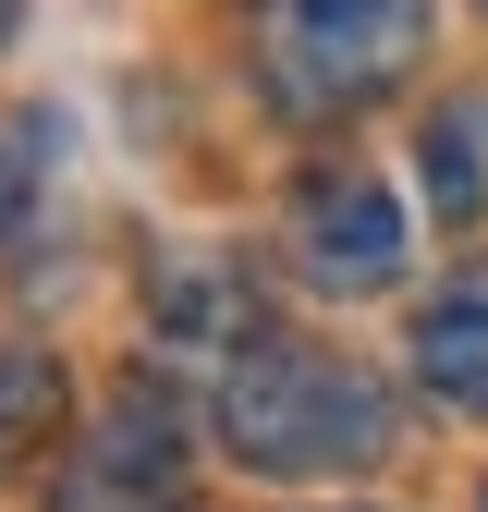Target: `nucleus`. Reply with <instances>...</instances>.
I'll list each match as a JSON object with an SVG mask.
<instances>
[{"label":"nucleus","instance_id":"nucleus-1","mask_svg":"<svg viewBox=\"0 0 488 512\" xmlns=\"http://www.w3.org/2000/svg\"><path fill=\"white\" fill-rule=\"evenodd\" d=\"M220 452L257 476H342L391 452V391L318 342H244L220 378Z\"/></svg>","mask_w":488,"mask_h":512},{"label":"nucleus","instance_id":"nucleus-2","mask_svg":"<svg viewBox=\"0 0 488 512\" xmlns=\"http://www.w3.org/2000/svg\"><path fill=\"white\" fill-rule=\"evenodd\" d=\"M427 49V0H269L257 25V74L281 110H366L415 74Z\"/></svg>","mask_w":488,"mask_h":512},{"label":"nucleus","instance_id":"nucleus-3","mask_svg":"<svg viewBox=\"0 0 488 512\" xmlns=\"http://www.w3.org/2000/svg\"><path fill=\"white\" fill-rule=\"evenodd\" d=\"M293 269L330 281V293H379L403 269V208L354 159L342 171H305V196H293Z\"/></svg>","mask_w":488,"mask_h":512},{"label":"nucleus","instance_id":"nucleus-4","mask_svg":"<svg viewBox=\"0 0 488 512\" xmlns=\"http://www.w3.org/2000/svg\"><path fill=\"white\" fill-rule=\"evenodd\" d=\"M415 391L452 415H488V269H464L452 293L415 305Z\"/></svg>","mask_w":488,"mask_h":512},{"label":"nucleus","instance_id":"nucleus-5","mask_svg":"<svg viewBox=\"0 0 488 512\" xmlns=\"http://www.w3.org/2000/svg\"><path fill=\"white\" fill-rule=\"evenodd\" d=\"M61 403H74L61 354H49V342H0V464H25L37 439L61 427Z\"/></svg>","mask_w":488,"mask_h":512},{"label":"nucleus","instance_id":"nucleus-6","mask_svg":"<svg viewBox=\"0 0 488 512\" xmlns=\"http://www.w3.org/2000/svg\"><path fill=\"white\" fill-rule=\"evenodd\" d=\"M98 476H110V488H171V476H183V439H171V403L147 391V378H135L122 403H110V439H98Z\"/></svg>","mask_w":488,"mask_h":512},{"label":"nucleus","instance_id":"nucleus-7","mask_svg":"<svg viewBox=\"0 0 488 512\" xmlns=\"http://www.w3.org/2000/svg\"><path fill=\"white\" fill-rule=\"evenodd\" d=\"M427 196H440V220H476V196H488V98H452L427 122Z\"/></svg>","mask_w":488,"mask_h":512},{"label":"nucleus","instance_id":"nucleus-8","mask_svg":"<svg viewBox=\"0 0 488 512\" xmlns=\"http://www.w3.org/2000/svg\"><path fill=\"white\" fill-rule=\"evenodd\" d=\"M25 147H37V122H13V135H0V220H13V196H25Z\"/></svg>","mask_w":488,"mask_h":512},{"label":"nucleus","instance_id":"nucleus-9","mask_svg":"<svg viewBox=\"0 0 488 512\" xmlns=\"http://www.w3.org/2000/svg\"><path fill=\"white\" fill-rule=\"evenodd\" d=\"M0 49H13V0H0Z\"/></svg>","mask_w":488,"mask_h":512},{"label":"nucleus","instance_id":"nucleus-10","mask_svg":"<svg viewBox=\"0 0 488 512\" xmlns=\"http://www.w3.org/2000/svg\"><path fill=\"white\" fill-rule=\"evenodd\" d=\"M476 512H488V488H476Z\"/></svg>","mask_w":488,"mask_h":512}]
</instances>
